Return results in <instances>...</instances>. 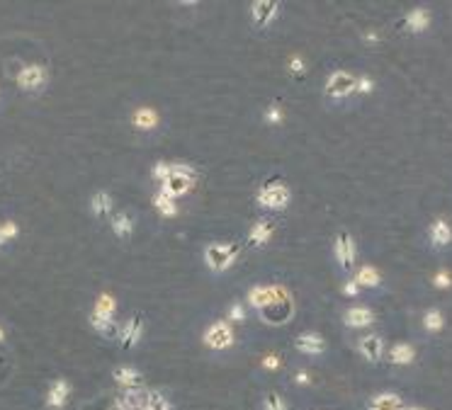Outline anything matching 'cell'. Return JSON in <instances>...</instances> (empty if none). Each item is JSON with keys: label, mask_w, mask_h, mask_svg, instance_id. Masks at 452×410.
Returning a JSON list of instances; mask_svg holds the SVG:
<instances>
[{"label": "cell", "mask_w": 452, "mask_h": 410, "mask_svg": "<svg viewBox=\"0 0 452 410\" xmlns=\"http://www.w3.org/2000/svg\"><path fill=\"white\" fill-rule=\"evenodd\" d=\"M289 202H292V189L280 177H270L268 182H263L256 194V204L263 212H284Z\"/></svg>", "instance_id": "1"}, {"label": "cell", "mask_w": 452, "mask_h": 410, "mask_svg": "<svg viewBox=\"0 0 452 410\" xmlns=\"http://www.w3.org/2000/svg\"><path fill=\"white\" fill-rule=\"evenodd\" d=\"M241 248L238 243H226V240H212L205 245V265L212 270L214 274H221L226 270H231L236 265Z\"/></svg>", "instance_id": "2"}, {"label": "cell", "mask_w": 452, "mask_h": 410, "mask_svg": "<svg viewBox=\"0 0 452 410\" xmlns=\"http://www.w3.org/2000/svg\"><path fill=\"white\" fill-rule=\"evenodd\" d=\"M115 314H117V299L112 294H100L90 309V325L100 335H112L115 330Z\"/></svg>", "instance_id": "3"}, {"label": "cell", "mask_w": 452, "mask_h": 410, "mask_svg": "<svg viewBox=\"0 0 452 410\" xmlns=\"http://www.w3.org/2000/svg\"><path fill=\"white\" fill-rule=\"evenodd\" d=\"M294 314V299L282 284H272V299L268 304V309L263 311V319L272 325H282L292 319Z\"/></svg>", "instance_id": "4"}, {"label": "cell", "mask_w": 452, "mask_h": 410, "mask_svg": "<svg viewBox=\"0 0 452 410\" xmlns=\"http://www.w3.org/2000/svg\"><path fill=\"white\" fill-rule=\"evenodd\" d=\"M202 340H205V345L210 347V350L226 352V350H231V347L236 345V330H233V325L226 319H217V321H212L210 325H207Z\"/></svg>", "instance_id": "5"}, {"label": "cell", "mask_w": 452, "mask_h": 410, "mask_svg": "<svg viewBox=\"0 0 452 410\" xmlns=\"http://www.w3.org/2000/svg\"><path fill=\"white\" fill-rule=\"evenodd\" d=\"M355 90H358V75L343 68L328 73L326 83H323V95L328 100H345V97L355 95Z\"/></svg>", "instance_id": "6"}, {"label": "cell", "mask_w": 452, "mask_h": 410, "mask_svg": "<svg viewBox=\"0 0 452 410\" xmlns=\"http://www.w3.org/2000/svg\"><path fill=\"white\" fill-rule=\"evenodd\" d=\"M333 258H336L338 268L350 272L358 263V243L350 235V230H338L336 238H333Z\"/></svg>", "instance_id": "7"}, {"label": "cell", "mask_w": 452, "mask_h": 410, "mask_svg": "<svg viewBox=\"0 0 452 410\" xmlns=\"http://www.w3.org/2000/svg\"><path fill=\"white\" fill-rule=\"evenodd\" d=\"M47 80H49V71L42 64L22 66L17 71V75H15V83H17V88L22 92H39L47 85Z\"/></svg>", "instance_id": "8"}, {"label": "cell", "mask_w": 452, "mask_h": 410, "mask_svg": "<svg viewBox=\"0 0 452 410\" xmlns=\"http://www.w3.org/2000/svg\"><path fill=\"white\" fill-rule=\"evenodd\" d=\"M248 13H251L253 27L265 29V27H270L277 17H280L282 5L277 3V0H253L251 8H248Z\"/></svg>", "instance_id": "9"}, {"label": "cell", "mask_w": 452, "mask_h": 410, "mask_svg": "<svg viewBox=\"0 0 452 410\" xmlns=\"http://www.w3.org/2000/svg\"><path fill=\"white\" fill-rule=\"evenodd\" d=\"M358 350L370 365H377L384 355H387V345H384V337L379 332H367V335L360 337Z\"/></svg>", "instance_id": "10"}, {"label": "cell", "mask_w": 452, "mask_h": 410, "mask_svg": "<svg viewBox=\"0 0 452 410\" xmlns=\"http://www.w3.org/2000/svg\"><path fill=\"white\" fill-rule=\"evenodd\" d=\"M119 342L124 350H131V347H136L141 340H144V316L141 314H134L129 321L124 323V325L119 328Z\"/></svg>", "instance_id": "11"}, {"label": "cell", "mask_w": 452, "mask_h": 410, "mask_svg": "<svg viewBox=\"0 0 452 410\" xmlns=\"http://www.w3.org/2000/svg\"><path fill=\"white\" fill-rule=\"evenodd\" d=\"M374 321H377V316L367 306H350L343 311V325L350 330H365V328L374 325Z\"/></svg>", "instance_id": "12"}, {"label": "cell", "mask_w": 452, "mask_h": 410, "mask_svg": "<svg viewBox=\"0 0 452 410\" xmlns=\"http://www.w3.org/2000/svg\"><path fill=\"white\" fill-rule=\"evenodd\" d=\"M129 122H131V126H134L136 131H144V134H149V131L159 129L161 117H159V112H156L154 107H136V110L131 112Z\"/></svg>", "instance_id": "13"}, {"label": "cell", "mask_w": 452, "mask_h": 410, "mask_svg": "<svg viewBox=\"0 0 452 410\" xmlns=\"http://www.w3.org/2000/svg\"><path fill=\"white\" fill-rule=\"evenodd\" d=\"M428 240L433 248H448L452 243V221L445 217H438L428 226Z\"/></svg>", "instance_id": "14"}, {"label": "cell", "mask_w": 452, "mask_h": 410, "mask_svg": "<svg viewBox=\"0 0 452 410\" xmlns=\"http://www.w3.org/2000/svg\"><path fill=\"white\" fill-rule=\"evenodd\" d=\"M192 184H195V177H185V175H170L168 180H163L159 184V192L166 194L168 199H180L185 197L187 192L192 189Z\"/></svg>", "instance_id": "15"}, {"label": "cell", "mask_w": 452, "mask_h": 410, "mask_svg": "<svg viewBox=\"0 0 452 410\" xmlns=\"http://www.w3.org/2000/svg\"><path fill=\"white\" fill-rule=\"evenodd\" d=\"M294 347L307 357H319L326 352V340L319 332H302V335L294 337Z\"/></svg>", "instance_id": "16"}, {"label": "cell", "mask_w": 452, "mask_h": 410, "mask_svg": "<svg viewBox=\"0 0 452 410\" xmlns=\"http://www.w3.org/2000/svg\"><path fill=\"white\" fill-rule=\"evenodd\" d=\"M68 398H71V383H68V379H64V376H59V379H54L52 383H49V391H47V408H52V410H61L68 403Z\"/></svg>", "instance_id": "17"}, {"label": "cell", "mask_w": 452, "mask_h": 410, "mask_svg": "<svg viewBox=\"0 0 452 410\" xmlns=\"http://www.w3.org/2000/svg\"><path fill=\"white\" fill-rule=\"evenodd\" d=\"M272 233H275L272 224L268 221V219H258V221H253L251 228H248L246 240H248V245H253V248H263V245H268L272 240Z\"/></svg>", "instance_id": "18"}, {"label": "cell", "mask_w": 452, "mask_h": 410, "mask_svg": "<svg viewBox=\"0 0 452 410\" xmlns=\"http://www.w3.org/2000/svg\"><path fill=\"white\" fill-rule=\"evenodd\" d=\"M401 24H404V29H406V32H411V34L425 32V29L430 27V13H428V8H411L409 13L404 15Z\"/></svg>", "instance_id": "19"}, {"label": "cell", "mask_w": 452, "mask_h": 410, "mask_svg": "<svg viewBox=\"0 0 452 410\" xmlns=\"http://www.w3.org/2000/svg\"><path fill=\"white\" fill-rule=\"evenodd\" d=\"M112 379L122 391H126V388H144V376H141V372L136 367H117L112 372Z\"/></svg>", "instance_id": "20"}, {"label": "cell", "mask_w": 452, "mask_h": 410, "mask_svg": "<svg viewBox=\"0 0 452 410\" xmlns=\"http://www.w3.org/2000/svg\"><path fill=\"white\" fill-rule=\"evenodd\" d=\"M270 299H272V284H253L251 289L246 291V304H248V309L261 311V314L268 309Z\"/></svg>", "instance_id": "21"}, {"label": "cell", "mask_w": 452, "mask_h": 410, "mask_svg": "<svg viewBox=\"0 0 452 410\" xmlns=\"http://www.w3.org/2000/svg\"><path fill=\"white\" fill-rule=\"evenodd\" d=\"M146 388H126L115 398V410H144Z\"/></svg>", "instance_id": "22"}, {"label": "cell", "mask_w": 452, "mask_h": 410, "mask_svg": "<svg viewBox=\"0 0 452 410\" xmlns=\"http://www.w3.org/2000/svg\"><path fill=\"white\" fill-rule=\"evenodd\" d=\"M387 360L394 367H409L416 362V347L411 342H396L387 350Z\"/></svg>", "instance_id": "23"}, {"label": "cell", "mask_w": 452, "mask_h": 410, "mask_svg": "<svg viewBox=\"0 0 452 410\" xmlns=\"http://www.w3.org/2000/svg\"><path fill=\"white\" fill-rule=\"evenodd\" d=\"M406 403L401 401V396H396L392 391L374 393L367 401V410H404Z\"/></svg>", "instance_id": "24"}, {"label": "cell", "mask_w": 452, "mask_h": 410, "mask_svg": "<svg viewBox=\"0 0 452 410\" xmlns=\"http://www.w3.org/2000/svg\"><path fill=\"white\" fill-rule=\"evenodd\" d=\"M353 277L360 284V289H377L382 284V274H379V270L374 265H363V268H358V272Z\"/></svg>", "instance_id": "25"}, {"label": "cell", "mask_w": 452, "mask_h": 410, "mask_svg": "<svg viewBox=\"0 0 452 410\" xmlns=\"http://www.w3.org/2000/svg\"><path fill=\"white\" fill-rule=\"evenodd\" d=\"M112 194L105 192V189H98V192L90 197V212H93V217H110L112 214Z\"/></svg>", "instance_id": "26"}, {"label": "cell", "mask_w": 452, "mask_h": 410, "mask_svg": "<svg viewBox=\"0 0 452 410\" xmlns=\"http://www.w3.org/2000/svg\"><path fill=\"white\" fill-rule=\"evenodd\" d=\"M110 226H112V233L117 238H129L131 233H134V221H131L129 214L119 212V214H112V219H110Z\"/></svg>", "instance_id": "27"}, {"label": "cell", "mask_w": 452, "mask_h": 410, "mask_svg": "<svg viewBox=\"0 0 452 410\" xmlns=\"http://www.w3.org/2000/svg\"><path fill=\"white\" fill-rule=\"evenodd\" d=\"M421 325H423L425 332H430V335H435V332H440L445 328V316L440 309H428L423 314V319H421Z\"/></svg>", "instance_id": "28"}, {"label": "cell", "mask_w": 452, "mask_h": 410, "mask_svg": "<svg viewBox=\"0 0 452 410\" xmlns=\"http://www.w3.org/2000/svg\"><path fill=\"white\" fill-rule=\"evenodd\" d=\"M151 204H154V207L159 209L161 217H166V219H175L177 212H180V207H177L175 199H168L166 194H161V192H156L154 197H151Z\"/></svg>", "instance_id": "29"}, {"label": "cell", "mask_w": 452, "mask_h": 410, "mask_svg": "<svg viewBox=\"0 0 452 410\" xmlns=\"http://www.w3.org/2000/svg\"><path fill=\"white\" fill-rule=\"evenodd\" d=\"M263 119H265V124H270V126H280L284 122V107L277 100H272L270 105L265 107V112H263Z\"/></svg>", "instance_id": "30"}, {"label": "cell", "mask_w": 452, "mask_h": 410, "mask_svg": "<svg viewBox=\"0 0 452 410\" xmlns=\"http://www.w3.org/2000/svg\"><path fill=\"white\" fill-rule=\"evenodd\" d=\"M144 410H170V403L161 391H146Z\"/></svg>", "instance_id": "31"}, {"label": "cell", "mask_w": 452, "mask_h": 410, "mask_svg": "<svg viewBox=\"0 0 452 410\" xmlns=\"http://www.w3.org/2000/svg\"><path fill=\"white\" fill-rule=\"evenodd\" d=\"M246 319H248V306L243 301H233L226 311V321L233 325V323H246Z\"/></svg>", "instance_id": "32"}, {"label": "cell", "mask_w": 452, "mask_h": 410, "mask_svg": "<svg viewBox=\"0 0 452 410\" xmlns=\"http://www.w3.org/2000/svg\"><path fill=\"white\" fill-rule=\"evenodd\" d=\"M263 410H287V403L277 391H270L263 398Z\"/></svg>", "instance_id": "33"}, {"label": "cell", "mask_w": 452, "mask_h": 410, "mask_svg": "<svg viewBox=\"0 0 452 410\" xmlns=\"http://www.w3.org/2000/svg\"><path fill=\"white\" fill-rule=\"evenodd\" d=\"M151 177H154L159 184L163 180H168V177H170V163L168 161H156L154 168H151Z\"/></svg>", "instance_id": "34"}, {"label": "cell", "mask_w": 452, "mask_h": 410, "mask_svg": "<svg viewBox=\"0 0 452 410\" xmlns=\"http://www.w3.org/2000/svg\"><path fill=\"white\" fill-rule=\"evenodd\" d=\"M17 235H20V226L15 221L0 224V238H3V243H10V240H15Z\"/></svg>", "instance_id": "35"}, {"label": "cell", "mask_w": 452, "mask_h": 410, "mask_svg": "<svg viewBox=\"0 0 452 410\" xmlns=\"http://www.w3.org/2000/svg\"><path fill=\"white\" fill-rule=\"evenodd\" d=\"M340 291H343V296H348V299H355V296L363 294V289H360V284L355 281V277H348V279L343 281V286H340Z\"/></svg>", "instance_id": "36"}, {"label": "cell", "mask_w": 452, "mask_h": 410, "mask_svg": "<svg viewBox=\"0 0 452 410\" xmlns=\"http://www.w3.org/2000/svg\"><path fill=\"white\" fill-rule=\"evenodd\" d=\"M280 367H282V357L277 352H270V355L263 357V369L265 372H277Z\"/></svg>", "instance_id": "37"}, {"label": "cell", "mask_w": 452, "mask_h": 410, "mask_svg": "<svg viewBox=\"0 0 452 410\" xmlns=\"http://www.w3.org/2000/svg\"><path fill=\"white\" fill-rule=\"evenodd\" d=\"M370 92H374V80L370 75H358V90H355V95H370Z\"/></svg>", "instance_id": "38"}, {"label": "cell", "mask_w": 452, "mask_h": 410, "mask_svg": "<svg viewBox=\"0 0 452 410\" xmlns=\"http://www.w3.org/2000/svg\"><path fill=\"white\" fill-rule=\"evenodd\" d=\"M433 284L440 286V289H450V286H452V277H450V272H445V270H443V272H438V274L433 277Z\"/></svg>", "instance_id": "39"}, {"label": "cell", "mask_w": 452, "mask_h": 410, "mask_svg": "<svg viewBox=\"0 0 452 410\" xmlns=\"http://www.w3.org/2000/svg\"><path fill=\"white\" fill-rule=\"evenodd\" d=\"M289 71H292V73H297V75L307 71V64H304L302 56H292V59H289Z\"/></svg>", "instance_id": "40"}, {"label": "cell", "mask_w": 452, "mask_h": 410, "mask_svg": "<svg viewBox=\"0 0 452 410\" xmlns=\"http://www.w3.org/2000/svg\"><path fill=\"white\" fill-rule=\"evenodd\" d=\"M294 383H299V386H309V383H312V379H309V374L304 372V369H299V372L294 374Z\"/></svg>", "instance_id": "41"}, {"label": "cell", "mask_w": 452, "mask_h": 410, "mask_svg": "<svg viewBox=\"0 0 452 410\" xmlns=\"http://www.w3.org/2000/svg\"><path fill=\"white\" fill-rule=\"evenodd\" d=\"M365 42H367V44H377L379 42V34L374 32V29H367V32H365Z\"/></svg>", "instance_id": "42"}, {"label": "cell", "mask_w": 452, "mask_h": 410, "mask_svg": "<svg viewBox=\"0 0 452 410\" xmlns=\"http://www.w3.org/2000/svg\"><path fill=\"white\" fill-rule=\"evenodd\" d=\"M404 410H428V408H421V406H404Z\"/></svg>", "instance_id": "43"}, {"label": "cell", "mask_w": 452, "mask_h": 410, "mask_svg": "<svg viewBox=\"0 0 452 410\" xmlns=\"http://www.w3.org/2000/svg\"><path fill=\"white\" fill-rule=\"evenodd\" d=\"M5 337H8V335H5V330H3V325H0V342H5Z\"/></svg>", "instance_id": "44"}, {"label": "cell", "mask_w": 452, "mask_h": 410, "mask_svg": "<svg viewBox=\"0 0 452 410\" xmlns=\"http://www.w3.org/2000/svg\"><path fill=\"white\" fill-rule=\"evenodd\" d=\"M3 245H5V243H3V238H0V248H3Z\"/></svg>", "instance_id": "45"}]
</instances>
